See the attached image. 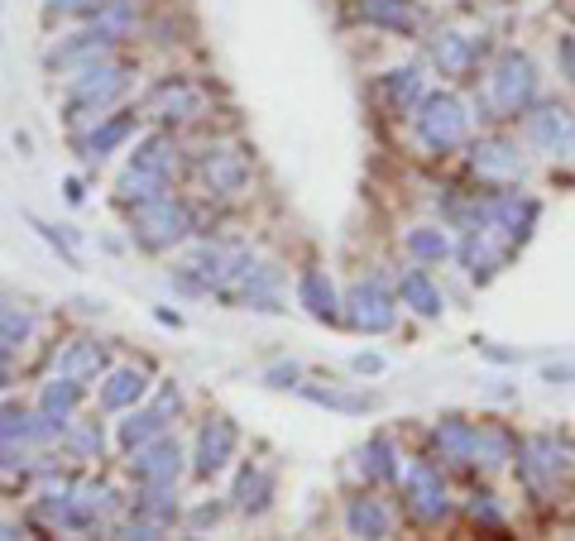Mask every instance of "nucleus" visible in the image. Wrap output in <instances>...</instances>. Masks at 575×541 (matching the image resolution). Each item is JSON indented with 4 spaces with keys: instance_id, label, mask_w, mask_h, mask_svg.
Listing matches in <instances>:
<instances>
[{
    "instance_id": "obj_1",
    "label": "nucleus",
    "mask_w": 575,
    "mask_h": 541,
    "mask_svg": "<svg viewBox=\"0 0 575 541\" xmlns=\"http://www.w3.org/2000/svg\"><path fill=\"white\" fill-rule=\"evenodd\" d=\"M129 86V67L115 63V58H101V63L72 72V86H67V121L82 125V121H101V111H111L115 101L125 96Z\"/></svg>"
},
{
    "instance_id": "obj_2",
    "label": "nucleus",
    "mask_w": 575,
    "mask_h": 541,
    "mask_svg": "<svg viewBox=\"0 0 575 541\" xmlns=\"http://www.w3.org/2000/svg\"><path fill=\"white\" fill-rule=\"evenodd\" d=\"M412 135L427 154H451L470 135V111L456 92H427L422 106L412 111Z\"/></svg>"
},
{
    "instance_id": "obj_3",
    "label": "nucleus",
    "mask_w": 575,
    "mask_h": 541,
    "mask_svg": "<svg viewBox=\"0 0 575 541\" xmlns=\"http://www.w3.org/2000/svg\"><path fill=\"white\" fill-rule=\"evenodd\" d=\"M129 236H135L144 250L164 254L172 245H182L192 236V207L178 197H154V201H139L129 207Z\"/></svg>"
},
{
    "instance_id": "obj_4",
    "label": "nucleus",
    "mask_w": 575,
    "mask_h": 541,
    "mask_svg": "<svg viewBox=\"0 0 575 541\" xmlns=\"http://www.w3.org/2000/svg\"><path fill=\"white\" fill-rule=\"evenodd\" d=\"M537 101V63L518 49H503L489 67V111L513 121Z\"/></svg>"
},
{
    "instance_id": "obj_5",
    "label": "nucleus",
    "mask_w": 575,
    "mask_h": 541,
    "mask_svg": "<svg viewBox=\"0 0 575 541\" xmlns=\"http://www.w3.org/2000/svg\"><path fill=\"white\" fill-rule=\"evenodd\" d=\"M523 135L546 158H571L575 154V111L561 101H532L523 111Z\"/></svg>"
},
{
    "instance_id": "obj_6",
    "label": "nucleus",
    "mask_w": 575,
    "mask_h": 541,
    "mask_svg": "<svg viewBox=\"0 0 575 541\" xmlns=\"http://www.w3.org/2000/svg\"><path fill=\"white\" fill-rule=\"evenodd\" d=\"M474 221L470 226H494L509 245H523L532 230H537V216L542 207L532 201L527 193H494V197H484V201H474Z\"/></svg>"
},
{
    "instance_id": "obj_7",
    "label": "nucleus",
    "mask_w": 575,
    "mask_h": 541,
    "mask_svg": "<svg viewBox=\"0 0 575 541\" xmlns=\"http://www.w3.org/2000/svg\"><path fill=\"white\" fill-rule=\"evenodd\" d=\"M518 479H523L527 493H552L561 470H566V456H561V446L552 436H527V441H518Z\"/></svg>"
},
{
    "instance_id": "obj_8",
    "label": "nucleus",
    "mask_w": 575,
    "mask_h": 541,
    "mask_svg": "<svg viewBox=\"0 0 575 541\" xmlns=\"http://www.w3.org/2000/svg\"><path fill=\"white\" fill-rule=\"evenodd\" d=\"M402 499L422 522H441L451 513V493H446V479L431 460H412L408 475H402Z\"/></svg>"
},
{
    "instance_id": "obj_9",
    "label": "nucleus",
    "mask_w": 575,
    "mask_h": 541,
    "mask_svg": "<svg viewBox=\"0 0 575 541\" xmlns=\"http://www.w3.org/2000/svg\"><path fill=\"white\" fill-rule=\"evenodd\" d=\"M201 111H207V96H201V86H192L187 77H164L144 101V115H154V121L164 125H187V121H201Z\"/></svg>"
},
{
    "instance_id": "obj_10",
    "label": "nucleus",
    "mask_w": 575,
    "mask_h": 541,
    "mask_svg": "<svg viewBox=\"0 0 575 541\" xmlns=\"http://www.w3.org/2000/svg\"><path fill=\"white\" fill-rule=\"evenodd\" d=\"M345 306H351V326L365 331V335H384V331H394V321H398V302H394V292H388L379 278L355 283L351 298H345Z\"/></svg>"
},
{
    "instance_id": "obj_11",
    "label": "nucleus",
    "mask_w": 575,
    "mask_h": 541,
    "mask_svg": "<svg viewBox=\"0 0 575 541\" xmlns=\"http://www.w3.org/2000/svg\"><path fill=\"white\" fill-rule=\"evenodd\" d=\"M129 475L139 479V489H178L182 479V446L168 441V436H158L144 450L129 456Z\"/></svg>"
},
{
    "instance_id": "obj_12",
    "label": "nucleus",
    "mask_w": 575,
    "mask_h": 541,
    "mask_svg": "<svg viewBox=\"0 0 575 541\" xmlns=\"http://www.w3.org/2000/svg\"><path fill=\"white\" fill-rule=\"evenodd\" d=\"M236 446H240L236 422H230V417H207V422H201V431H197V446H192V470L201 479L221 475L226 465L236 460Z\"/></svg>"
},
{
    "instance_id": "obj_13",
    "label": "nucleus",
    "mask_w": 575,
    "mask_h": 541,
    "mask_svg": "<svg viewBox=\"0 0 575 541\" xmlns=\"http://www.w3.org/2000/svg\"><path fill=\"white\" fill-rule=\"evenodd\" d=\"M197 178H201V187H207L211 197H236L240 187L250 183V164H244L236 149L216 144V149H201L197 154Z\"/></svg>"
},
{
    "instance_id": "obj_14",
    "label": "nucleus",
    "mask_w": 575,
    "mask_h": 541,
    "mask_svg": "<svg viewBox=\"0 0 575 541\" xmlns=\"http://www.w3.org/2000/svg\"><path fill=\"white\" fill-rule=\"evenodd\" d=\"M470 168L480 173V178H489V183H513L518 173H523V154H518L513 139L484 135V139L470 144Z\"/></svg>"
},
{
    "instance_id": "obj_15",
    "label": "nucleus",
    "mask_w": 575,
    "mask_h": 541,
    "mask_svg": "<svg viewBox=\"0 0 575 541\" xmlns=\"http://www.w3.org/2000/svg\"><path fill=\"white\" fill-rule=\"evenodd\" d=\"M503 259H509V240L499 236L494 226H470L466 230V245H460V264L470 269V278H494L503 269Z\"/></svg>"
},
{
    "instance_id": "obj_16",
    "label": "nucleus",
    "mask_w": 575,
    "mask_h": 541,
    "mask_svg": "<svg viewBox=\"0 0 575 541\" xmlns=\"http://www.w3.org/2000/svg\"><path fill=\"white\" fill-rule=\"evenodd\" d=\"M111 43L115 39H106L101 29L92 24V29H82V34H67L58 49L49 53V67H58V72H82V67H92V63H101V58H111Z\"/></svg>"
},
{
    "instance_id": "obj_17",
    "label": "nucleus",
    "mask_w": 575,
    "mask_h": 541,
    "mask_svg": "<svg viewBox=\"0 0 575 541\" xmlns=\"http://www.w3.org/2000/svg\"><path fill=\"white\" fill-rule=\"evenodd\" d=\"M135 125H139V115H135V111H115V115H106V121H96V125H92V135H82V139H77L82 158H86V164H96V158L115 154L129 135H135Z\"/></svg>"
},
{
    "instance_id": "obj_18",
    "label": "nucleus",
    "mask_w": 575,
    "mask_h": 541,
    "mask_svg": "<svg viewBox=\"0 0 575 541\" xmlns=\"http://www.w3.org/2000/svg\"><path fill=\"white\" fill-rule=\"evenodd\" d=\"M178 164H182V149H178V139L172 135H144L139 144H135V154H129V168H139V173H154V178H172L178 173Z\"/></svg>"
},
{
    "instance_id": "obj_19",
    "label": "nucleus",
    "mask_w": 575,
    "mask_h": 541,
    "mask_svg": "<svg viewBox=\"0 0 575 541\" xmlns=\"http://www.w3.org/2000/svg\"><path fill=\"white\" fill-rule=\"evenodd\" d=\"M58 374L72 378V384H96V378L106 374V345L92 341V335L72 341L63 355H58Z\"/></svg>"
},
{
    "instance_id": "obj_20",
    "label": "nucleus",
    "mask_w": 575,
    "mask_h": 541,
    "mask_svg": "<svg viewBox=\"0 0 575 541\" xmlns=\"http://www.w3.org/2000/svg\"><path fill=\"white\" fill-rule=\"evenodd\" d=\"M474 58H480L474 39L456 34V29H441V34L431 39V63H437L441 77H470V72H474Z\"/></svg>"
},
{
    "instance_id": "obj_21",
    "label": "nucleus",
    "mask_w": 575,
    "mask_h": 541,
    "mask_svg": "<svg viewBox=\"0 0 575 541\" xmlns=\"http://www.w3.org/2000/svg\"><path fill=\"white\" fill-rule=\"evenodd\" d=\"M297 306H307L312 321H336L341 316V298H336V283L322 273V269H307L297 278Z\"/></svg>"
},
{
    "instance_id": "obj_22",
    "label": "nucleus",
    "mask_w": 575,
    "mask_h": 541,
    "mask_svg": "<svg viewBox=\"0 0 575 541\" xmlns=\"http://www.w3.org/2000/svg\"><path fill=\"white\" fill-rule=\"evenodd\" d=\"M164 427H168V417L158 413V407H129L125 422L115 427V441H121L125 456H135V450H144L149 441H158V436H164Z\"/></svg>"
},
{
    "instance_id": "obj_23",
    "label": "nucleus",
    "mask_w": 575,
    "mask_h": 541,
    "mask_svg": "<svg viewBox=\"0 0 575 541\" xmlns=\"http://www.w3.org/2000/svg\"><path fill=\"white\" fill-rule=\"evenodd\" d=\"M355 10L365 24L388 29V34H412V29L422 24L412 10V0H355Z\"/></svg>"
},
{
    "instance_id": "obj_24",
    "label": "nucleus",
    "mask_w": 575,
    "mask_h": 541,
    "mask_svg": "<svg viewBox=\"0 0 575 541\" xmlns=\"http://www.w3.org/2000/svg\"><path fill=\"white\" fill-rule=\"evenodd\" d=\"M149 393V378L135 364H125V370H111L106 384H101V407H111V413H129V407H139V398Z\"/></svg>"
},
{
    "instance_id": "obj_25",
    "label": "nucleus",
    "mask_w": 575,
    "mask_h": 541,
    "mask_svg": "<svg viewBox=\"0 0 575 541\" xmlns=\"http://www.w3.org/2000/svg\"><path fill=\"white\" fill-rule=\"evenodd\" d=\"M230 499H236L240 513H269V503H273V475L264 470V465H244V470L236 475V489H230Z\"/></svg>"
},
{
    "instance_id": "obj_26",
    "label": "nucleus",
    "mask_w": 575,
    "mask_h": 541,
    "mask_svg": "<svg viewBox=\"0 0 575 541\" xmlns=\"http://www.w3.org/2000/svg\"><path fill=\"white\" fill-rule=\"evenodd\" d=\"M431 441H437L441 460L474 465V422H466V417H441L437 431H431Z\"/></svg>"
},
{
    "instance_id": "obj_27",
    "label": "nucleus",
    "mask_w": 575,
    "mask_h": 541,
    "mask_svg": "<svg viewBox=\"0 0 575 541\" xmlns=\"http://www.w3.org/2000/svg\"><path fill=\"white\" fill-rule=\"evenodd\" d=\"M345 528L359 541H384L394 532V518H388V508L379 499H351L345 503Z\"/></svg>"
},
{
    "instance_id": "obj_28",
    "label": "nucleus",
    "mask_w": 575,
    "mask_h": 541,
    "mask_svg": "<svg viewBox=\"0 0 575 541\" xmlns=\"http://www.w3.org/2000/svg\"><path fill=\"white\" fill-rule=\"evenodd\" d=\"M297 393L316 407H331V413H345V417H365L379 407L374 393H351V388H322V384H297Z\"/></svg>"
},
{
    "instance_id": "obj_29",
    "label": "nucleus",
    "mask_w": 575,
    "mask_h": 541,
    "mask_svg": "<svg viewBox=\"0 0 575 541\" xmlns=\"http://www.w3.org/2000/svg\"><path fill=\"white\" fill-rule=\"evenodd\" d=\"M518 456V441L509 427H499V422H480L474 427V460L484 465V470H503Z\"/></svg>"
},
{
    "instance_id": "obj_30",
    "label": "nucleus",
    "mask_w": 575,
    "mask_h": 541,
    "mask_svg": "<svg viewBox=\"0 0 575 541\" xmlns=\"http://www.w3.org/2000/svg\"><path fill=\"white\" fill-rule=\"evenodd\" d=\"M398 298L402 306H412L417 316H427V321H437L446 312V298H441V288L431 283V278L422 269H408L402 273V283H398Z\"/></svg>"
},
{
    "instance_id": "obj_31",
    "label": "nucleus",
    "mask_w": 575,
    "mask_h": 541,
    "mask_svg": "<svg viewBox=\"0 0 575 541\" xmlns=\"http://www.w3.org/2000/svg\"><path fill=\"white\" fill-rule=\"evenodd\" d=\"M384 96H388V106H394L398 115H412L417 106H422V96H427V86H422V67H394V72H384Z\"/></svg>"
},
{
    "instance_id": "obj_32",
    "label": "nucleus",
    "mask_w": 575,
    "mask_h": 541,
    "mask_svg": "<svg viewBox=\"0 0 575 541\" xmlns=\"http://www.w3.org/2000/svg\"><path fill=\"white\" fill-rule=\"evenodd\" d=\"M77 403H82V384H72V378H63V374H53V384H43V393H39V413L49 422H58V427H67L72 413H77Z\"/></svg>"
},
{
    "instance_id": "obj_33",
    "label": "nucleus",
    "mask_w": 575,
    "mask_h": 541,
    "mask_svg": "<svg viewBox=\"0 0 575 541\" xmlns=\"http://www.w3.org/2000/svg\"><path fill=\"white\" fill-rule=\"evenodd\" d=\"M402 245H408V254L417 259V264H446V259L456 254V245L441 226H417V230H408Z\"/></svg>"
},
{
    "instance_id": "obj_34",
    "label": "nucleus",
    "mask_w": 575,
    "mask_h": 541,
    "mask_svg": "<svg viewBox=\"0 0 575 541\" xmlns=\"http://www.w3.org/2000/svg\"><path fill=\"white\" fill-rule=\"evenodd\" d=\"M125 207H139V201H154V197H168V183L154 178V173H139V168H125L121 183H115Z\"/></svg>"
},
{
    "instance_id": "obj_35",
    "label": "nucleus",
    "mask_w": 575,
    "mask_h": 541,
    "mask_svg": "<svg viewBox=\"0 0 575 541\" xmlns=\"http://www.w3.org/2000/svg\"><path fill=\"white\" fill-rule=\"evenodd\" d=\"M29 335H34V312H29V306H6L0 302V350L14 355Z\"/></svg>"
},
{
    "instance_id": "obj_36",
    "label": "nucleus",
    "mask_w": 575,
    "mask_h": 541,
    "mask_svg": "<svg viewBox=\"0 0 575 541\" xmlns=\"http://www.w3.org/2000/svg\"><path fill=\"white\" fill-rule=\"evenodd\" d=\"M359 475L365 479H398V456L388 436H374V441L359 450Z\"/></svg>"
},
{
    "instance_id": "obj_37",
    "label": "nucleus",
    "mask_w": 575,
    "mask_h": 541,
    "mask_svg": "<svg viewBox=\"0 0 575 541\" xmlns=\"http://www.w3.org/2000/svg\"><path fill=\"white\" fill-rule=\"evenodd\" d=\"M139 522H149V528H172V518H178V503H172V489H144L139 503H135Z\"/></svg>"
},
{
    "instance_id": "obj_38",
    "label": "nucleus",
    "mask_w": 575,
    "mask_h": 541,
    "mask_svg": "<svg viewBox=\"0 0 575 541\" xmlns=\"http://www.w3.org/2000/svg\"><path fill=\"white\" fill-rule=\"evenodd\" d=\"M29 226L39 230V240L49 245V250L63 259L67 269H82V250H77V240H72V230L67 226H49V221H39V216H29Z\"/></svg>"
},
{
    "instance_id": "obj_39",
    "label": "nucleus",
    "mask_w": 575,
    "mask_h": 541,
    "mask_svg": "<svg viewBox=\"0 0 575 541\" xmlns=\"http://www.w3.org/2000/svg\"><path fill=\"white\" fill-rule=\"evenodd\" d=\"M63 446L72 450V456H82V460H101V450H106V436H101L96 422H77V427L67 422Z\"/></svg>"
},
{
    "instance_id": "obj_40",
    "label": "nucleus",
    "mask_w": 575,
    "mask_h": 541,
    "mask_svg": "<svg viewBox=\"0 0 575 541\" xmlns=\"http://www.w3.org/2000/svg\"><path fill=\"white\" fill-rule=\"evenodd\" d=\"M34 441V417L20 413V407H0V450Z\"/></svg>"
},
{
    "instance_id": "obj_41",
    "label": "nucleus",
    "mask_w": 575,
    "mask_h": 541,
    "mask_svg": "<svg viewBox=\"0 0 575 541\" xmlns=\"http://www.w3.org/2000/svg\"><path fill=\"white\" fill-rule=\"evenodd\" d=\"M556 67H561V77H566V86L575 92V39L571 34L556 43Z\"/></svg>"
},
{
    "instance_id": "obj_42",
    "label": "nucleus",
    "mask_w": 575,
    "mask_h": 541,
    "mask_svg": "<svg viewBox=\"0 0 575 541\" xmlns=\"http://www.w3.org/2000/svg\"><path fill=\"white\" fill-rule=\"evenodd\" d=\"M264 378H269L273 388H297V364H273Z\"/></svg>"
},
{
    "instance_id": "obj_43",
    "label": "nucleus",
    "mask_w": 575,
    "mask_h": 541,
    "mask_svg": "<svg viewBox=\"0 0 575 541\" xmlns=\"http://www.w3.org/2000/svg\"><path fill=\"white\" fill-rule=\"evenodd\" d=\"M58 14H96V0H43Z\"/></svg>"
},
{
    "instance_id": "obj_44",
    "label": "nucleus",
    "mask_w": 575,
    "mask_h": 541,
    "mask_svg": "<svg viewBox=\"0 0 575 541\" xmlns=\"http://www.w3.org/2000/svg\"><path fill=\"white\" fill-rule=\"evenodd\" d=\"M351 370H355V374H384V355H374V350H365V355H355V360H351Z\"/></svg>"
},
{
    "instance_id": "obj_45",
    "label": "nucleus",
    "mask_w": 575,
    "mask_h": 541,
    "mask_svg": "<svg viewBox=\"0 0 575 541\" xmlns=\"http://www.w3.org/2000/svg\"><path fill=\"white\" fill-rule=\"evenodd\" d=\"M192 522H197V528H216V522H221V503H201L192 513Z\"/></svg>"
},
{
    "instance_id": "obj_46",
    "label": "nucleus",
    "mask_w": 575,
    "mask_h": 541,
    "mask_svg": "<svg viewBox=\"0 0 575 541\" xmlns=\"http://www.w3.org/2000/svg\"><path fill=\"white\" fill-rule=\"evenodd\" d=\"M542 378H546V384H566V378H575V370H571V364H546V370H542Z\"/></svg>"
},
{
    "instance_id": "obj_47",
    "label": "nucleus",
    "mask_w": 575,
    "mask_h": 541,
    "mask_svg": "<svg viewBox=\"0 0 575 541\" xmlns=\"http://www.w3.org/2000/svg\"><path fill=\"white\" fill-rule=\"evenodd\" d=\"M480 355L499 360V364H518V360H523V355H518V350H499V345H480Z\"/></svg>"
},
{
    "instance_id": "obj_48",
    "label": "nucleus",
    "mask_w": 575,
    "mask_h": 541,
    "mask_svg": "<svg viewBox=\"0 0 575 541\" xmlns=\"http://www.w3.org/2000/svg\"><path fill=\"white\" fill-rule=\"evenodd\" d=\"M139 0H96V10H135Z\"/></svg>"
},
{
    "instance_id": "obj_49",
    "label": "nucleus",
    "mask_w": 575,
    "mask_h": 541,
    "mask_svg": "<svg viewBox=\"0 0 575 541\" xmlns=\"http://www.w3.org/2000/svg\"><path fill=\"white\" fill-rule=\"evenodd\" d=\"M6 384H10V355L0 350V388H6Z\"/></svg>"
},
{
    "instance_id": "obj_50",
    "label": "nucleus",
    "mask_w": 575,
    "mask_h": 541,
    "mask_svg": "<svg viewBox=\"0 0 575 541\" xmlns=\"http://www.w3.org/2000/svg\"><path fill=\"white\" fill-rule=\"evenodd\" d=\"M86 193H82V183L77 178H67V201H82Z\"/></svg>"
},
{
    "instance_id": "obj_51",
    "label": "nucleus",
    "mask_w": 575,
    "mask_h": 541,
    "mask_svg": "<svg viewBox=\"0 0 575 541\" xmlns=\"http://www.w3.org/2000/svg\"><path fill=\"white\" fill-rule=\"evenodd\" d=\"M0 541H24V532L20 528H0Z\"/></svg>"
},
{
    "instance_id": "obj_52",
    "label": "nucleus",
    "mask_w": 575,
    "mask_h": 541,
    "mask_svg": "<svg viewBox=\"0 0 575 541\" xmlns=\"http://www.w3.org/2000/svg\"><path fill=\"white\" fill-rule=\"evenodd\" d=\"M187 541H201V537H187Z\"/></svg>"
},
{
    "instance_id": "obj_53",
    "label": "nucleus",
    "mask_w": 575,
    "mask_h": 541,
    "mask_svg": "<svg viewBox=\"0 0 575 541\" xmlns=\"http://www.w3.org/2000/svg\"><path fill=\"white\" fill-rule=\"evenodd\" d=\"M571 14H575V0H571Z\"/></svg>"
}]
</instances>
